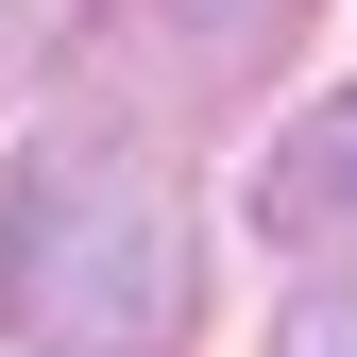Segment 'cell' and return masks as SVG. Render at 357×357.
I'll return each instance as SVG.
<instances>
[{"instance_id":"cell-1","label":"cell","mask_w":357,"mask_h":357,"mask_svg":"<svg viewBox=\"0 0 357 357\" xmlns=\"http://www.w3.org/2000/svg\"><path fill=\"white\" fill-rule=\"evenodd\" d=\"M204 306L188 255V170L153 137H34V170L0 188V340L17 357H170Z\"/></svg>"},{"instance_id":"cell-2","label":"cell","mask_w":357,"mask_h":357,"mask_svg":"<svg viewBox=\"0 0 357 357\" xmlns=\"http://www.w3.org/2000/svg\"><path fill=\"white\" fill-rule=\"evenodd\" d=\"M289 34H306V0H85V34H68V119L170 153L188 119H221V102L273 85Z\"/></svg>"},{"instance_id":"cell-3","label":"cell","mask_w":357,"mask_h":357,"mask_svg":"<svg viewBox=\"0 0 357 357\" xmlns=\"http://www.w3.org/2000/svg\"><path fill=\"white\" fill-rule=\"evenodd\" d=\"M255 221L306 255V238H357V85H324V102L273 137V170H255Z\"/></svg>"},{"instance_id":"cell-4","label":"cell","mask_w":357,"mask_h":357,"mask_svg":"<svg viewBox=\"0 0 357 357\" xmlns=\"http://www.w3.org/2000/svg\"><path fill=\"white\" fill-rule=\"evenodd\" d=\"M273 357H357V273H340V289H306V306H289V340H273Z\"/></svg>"},{"instance_id":"cell-5","label":"cell","mask_w":357,"mask_h":357,"mask_svg":"<svg viewBox=\"0 0 357 357\" xmlns=\"http://www.w3.org/2000/svg\"><path fill=\"white\" fill-rule=\"evenodd\" d=\"M17 34H34V0H0V68H17Z\"/></svg>"}]
</instances>
